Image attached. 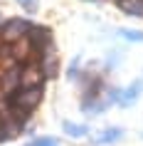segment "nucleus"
<instances>
[{
	"instance_id": "obj_14",
	"label": "nucleus",
	"mask_w": 143,
	"mask_h": 146,
	"mask_svg": "<svg viewBox=\"0 0 143 146\" xmlns=\"http://www.w3.org/2000/svg\"><path fill=\"white\" fill-rule=\"evenodd\" d=\"M119 35L126 42H143V32L141 30H119Z\"/></svg>"
},
{
	"instance_id": "obj_4",
	"label": "nucleus",
	"mask_w": 143,
	"mask_h": 146,
	"mask_svg": "<svg viewBox=\"0 0 143 146\" xmlns=\"http://www.w3.org/2000/svg\"><path fill=\"white\" fill-rule=\"evenodd\" d=\"M20 87H22V82H20V64L0 69V97L3 99H10Z\"/></svg>"
},
{
	"instance_id": "obj_12",
	"label": "nucleus",
	"mask_w": 143,
	"mask_h": 146,
	"mask_svg": "<svg viewBox=\"0 0 143 146\" xmlns=\"http://www.w3.org/2000/svg\"><path fill=\"white\" fill-rule=\"evenodd\" d=\"M82 69H84V67H82V57H74V60L69 62V67H67V77L76 82L79 74H82Z\"/></svg>"
},
{
	"instance_id": "obj_3",
	"label": "nucleus",
	"mask_w": 143,
	"mask_h": 146,
	"mask_svg": "<svg viewBox=\"0 0 143 146\" xmlns=\"http://www.w3.org/2000/svg\"><path fill=\"white\" fill-rule=\"evenodd\" d=\"M30 25L27 20L22 17H5L3 23H0V42H8V45H15L20 40H25L27 30H30Z\"/></svg>"
},
{
	"instance_id": "obj_5",
	"label": "nucleus",
	"mask_w": 143,
	"mask_h": 146,
	"mask_svg": "<svg viewBox=\"0 0 143 146\" xmlns=\"http://www.w3.org/2000/svg\"><path fill=\"white\" fill-rule=\"evenodd\" d=\"M20 82H22V87H45L47 84V79L42 74V69L37 67V62L20 64Z\"/></svg>"
},
{
	"instance_id": "obj_10",
	"label": "nucleus",
	"mask_w": 143,
	"mask_h": 146,
	"mask_svg": "<svg viewBox=\"0 0 143 146\" xmlns=\"http://www.w3.org/2000/svg\"><path fill=\"white\" fill-rule=\"evenodd\" d=\"M62 131H64L69 139L89 136V126H86V124H79V121H62Z\"/></svg>"
},
{
	"instance_id": "obj_11",
	"label": "nucleus",
	"mask_w": 143,
	"mask_h": 146,
	"mask_svg": "<svg viewBox=\"0 0 143 146\" xmlns=\"http://www.w3.org/2000/svg\"><path fill=\"white\" fill-rule=\"evenodd\" d=\"M116 5L131 17H143V0H116Z\"/></svg>"
},
{
	"instance_id": "obj_2",
	"label": "nucleus",
	"mask_w": 143,
	"mask_h": 146,
	"mask_svg": "<svg viewBox=\"0 0 143 146\" xmlns=\"http://www.w3.org/2000/svg\"><path fill=\"white\" fill-rule=\"evenodd\" d=\"M25 40L30 42L32 52L37 54V57L45 54V52H49V50H54V35H52V30H49L47 25H30Z\"/></svg>"
},
{
	"instance_id": "obj_6",
	"label": "nucleus",
	"mask_w": 143,
	"mask_h": 146,
	"mask_svg": "<svg viewBox=\"0 0 143 146\" xmlns=\"http://www.w3.org/2000/svg\"><path fill=\"white\" fill-rule=\"evenodd\" d=\"M37 67L42 69V74H45L47 82H49V79H54L57 74H59V57H57V52H54V50H49V52L40 54V57H37Z\"/></svg>"
},
{
	"instance_id": "obj_13",
	"label": "nucleus",
	"mask_w": 143,
	"mask_h": 146,
	"mask_svg": "<svg viewBox=\"0 0 143 146\" xmlns=\"http://www.w3.org/2000/svg\"><path fill=\"white\" fill-rule=\"evenodd\" d=\"M25 146H59V139L57 136H40V139H32L30 144Z\"/></svg>"
},
{
	"instance_id": "obj_8",
	"label": "nucleus",
	"mask_w": 143,
	"mask_h": 146,
	"mask_svg": "<svg viewBox=\"0 0 143 146\" xmlns=\"http://www.w3.org/2000/svg\"><path fill=\"white\" fill-rule=\"evenodd\" d=\"M121 139H123V129H121V126H106V129H101L91 141L96 146H109V144L121 141Z\"/></svg>"
},
{
	"instance_id": "obj_1",
	"label": "nucleus",
	"mask_w": 143,
	"mask_h": 146,
	"mask_svg": "<svg viewBox=\"0 0 143 146\" xmlns=\"http://www.w3.org/2000/svg\"><path fill=\"white\" fill-rule=\"evenodd\" d=\"M42 99H45V87H20L8 102H10V107H13V109L35 114V109L42 104Z\"/></svg>"
},
{
	"instance_id": "obj_9",
	"label": "nucleus",
	"mask_w": 143,
	"mask_h": 146,
	"mask_svg": "<svg viewBox=\"0 0 143 146\" xmlns=\"http://www.w3.org/2000/svg\"><path fill=\"white\" fill-rule=\"evenodd\" d=\"M106 107H109V104H106L104 97H99V99H84V102H82V111L89 116V119L101 116V114L106 111Z\"/></svg>"
},
{
	"instance_id": "obj_15",
	"label": "nucleus",
	"mask_w": 143,
	"mask_h": 146,
	"mask_svg": "<svg viewBox=\"0 0 143 146\" xmlns=\"http://www.w3.org/2000/svg\"><path fill=\"white\" fill-rule=\"evenodd\" d=\"M17 3L22 5L25 13H32V15H35V13H37V8H40V0H17Z\"/></svg>"
},
{
	"instance_id": "obj_7",
	"label": "nucleus",
	"mask_w": 143,
	"mask_h": 146,
	"mask_svg": "<svg viewBox=\"0 0 143 146\" xmlns=\"http://www.w3.org/2000/svg\"><path fill=\"white\" fill-rule=\"evenodd\" d=\"M143 94V79H136L133 84H128L126 89H121V99H119V107L121 109H128L131 104L138 102V97Z\"/></svg>"
},
{
	"instance_id": "obj_16",
	"label": "nucleus",
	"mask_w": 143,
	"mask_h": 146,
	"mask_svg": "<svg viewBox=\"0 0 143 146\" xmlns=\"http://www.w3.org/2000/svg\"><path fill=\"white\" fill-rule=\"evenodd\" d=\"M3 20H5V17H3V15H0V23H3Z\"/></svg>"
}]
</instances>
